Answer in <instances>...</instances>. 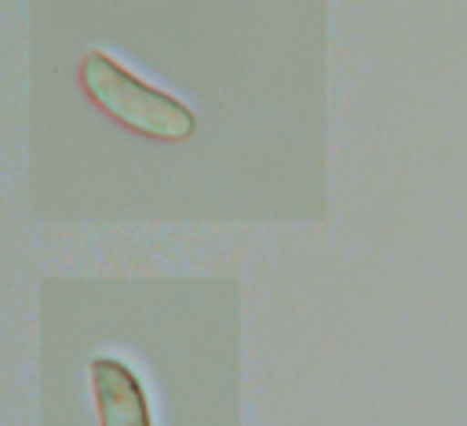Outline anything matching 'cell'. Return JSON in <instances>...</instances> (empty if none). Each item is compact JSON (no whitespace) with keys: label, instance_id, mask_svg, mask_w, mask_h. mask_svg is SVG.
I'll use <instances>...</instances> for the list:
<instances>
[{"label":"cell","instance_id":"obj_1","mask_svg":"<svg viewBox=\"0 0 467 426\" xmlns=\"http://www.w3.org/2000/svg\"><path fill=\"white\" fill-rule=\"evenodd\" d=\"M80 87L88 91V98L113 117L117 124L146 135V138H161V142H182L193 135L197 117L193 109L175 98L171 91L135 76L120 58H113L109 51L91 47L80 58Z\"/></svg>","mask_w":467,"mask_h":426},{"label":"cell","instance_id":"obj_2","mask_svg":"<svg viewBox=\"0 0 467 426\" xmlns=\"http://www.w3.org/2000/svg\"><path fill=\"white\" fill-rule=\"evenodd\" d=\"M99 426H153L142 379L120 357H91L88 364Z\"/></svg>","mask_w":467,"mask_h":426}]
</instances>
